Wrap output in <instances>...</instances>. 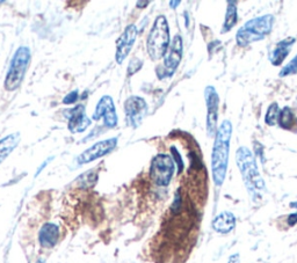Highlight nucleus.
Returning <instances> with one entry per match:
<instances>
[{
	"instance_id": "nucleus-28",
	"label": "nucleus",
	"mask_w": 297,
	"mask_h": 263,
	"mask_svg": "<svg viewBox=\"0 0 297 263\" xmlns=\"http://www.w3.org/2000/svg\"><path fill=\"white\" fill-rule=\"evenodd\" d=\"M150 4V2H137L136 5L138 9H143V7H146V5H148Z\"/></svg>"
},
{
	"instance_id": "nucleus-1",
	"label": "nucleus",
	"mask_w": 297,
	"mask_h": 263,
	"mask_svg": "<svg viewBox=\"0 0 297 263\" xmlns=\"http://www.w3.org/2000/svg\"><path fill=\"white\" fill-rule=\"evenodd\" d=\"M232 135V124L230 121H223L215 136V144L211 153L212 179L217 187L223 185L226 179L228 162H229L230 140Z\"/></svg>"
},
{
	"instance_id": "nucleus-4",
	"label": "nucleus",
	"mask_w": 297,
	"mask_h": 263,
	"mask_svg": "<svg viewBox=\"0 0 297 263\" xmlns=\"http://www.w3.org/2000/svg\"><path fill=\"white\" fill-rule=\"evenodd\" d=\"M236 160H237V165L246 186L251 190H260L264 188V181H262L260 173L258 170L256 159H254L252 152L245 146L239 147L236 153Z\"/></svg>"
},
{
	"instance_id": "nucleus-31",
	"label": "nucleus",
	"mask_w": 297,
	"mask_h": 263,
	"mask_svg": "<svg viewBox=\"0 0 297 263\" xmlns=\"http://www.w3.org/2000/svg\"><path fill=\"white\" fill-rule=\"evenodd\" d=\"M35 263H45L43 260H39V261H36Z\"/></svg>"
},
{
	"instance_id": "nucleus-7",
	"label": "nucleus",
	"mask_w": 297,
	"mask_h": 263,
	"mask_svg": "<svg viewBox=\"0 0 297 263\" xmlns=\"http://www.w3.org/2000/svg\"><path fill=\"white\" fill-rule=\"evenodd\" d=\"M204 98H205V105L208 108V115H207V133L208 136L214 137L217 128V119H218V105H219V98L217 94L215 87L207 86L204 90Z\"/></svg>"
},
{
	"instance_id": "nucleus-2",
	"label": "nucleus",
	"mask_w": 297,
	"mask_h": 263,
	"mask_svg": "<svg viewBox=\"0 0 297 263\" xmlns=\"http://www.w3.org/2000/svg\"><path fill=\"white\" fill-rule=\"evenodd\" d=\"M274 17L270 14L254 18L238 29L236 40L239 47H247L254 42L264 40L272 30Z\"/></svg>"
},
{
	"instance_id": "nucleus-12",
	"label": "nucleus",
	"mask_w": 297,
	"mask_h": 263,
	"mask_svg": "<svg viewBox=\"0 0 297 263\" xmlns=\"http://www.w3.org/2000/svg\"><path fill=\"white\" fill-rule=\"evenodd\" d=\"M182 58V39L180 35H176L173 37L172 43H171L169 50L166 55L164 56V71H165V77H170L173 74V72L177 70V67L180 64Z\"/></svg>"
},
{
	"instance_id": "nucleus-11",
	"label": "nucleus",
	"mask_w": 297,
	"mask_h": 263,
	"mask_svg": "<svg viewBox=\"0 0 297 263\" xmlns=\"http://www.w3.org/2000/svg\"><path fill=\"white\" fill-rule=\"evenodd\" d=\"M137 28L135 25H129L127 28L124 29V32L122 33V35L119 37V40L116 41V53H115V59L117 64H122L123 60L127 58L129 52L134 47L136 39H137Z\"/></svg>"
},
{
	"instance_id": "nucleus-14",
	"label": "nucleus",
	"mask_w": 297,
	"mask_h": 263,
	"mask_svg": "<svg viewBox=\"0 0 297 263\" xmlns=\"http://www.w3.org/2000/svg\"><path fill=\"white\" fill-rule=\"evenodd\" d=\"M295 37H287L283 41H280L276 44V48L270 52L269 55V62L273 64L274 66H279L284 62V59L287 58L290 49L295 43Z\"/></svg>"
},
{
	"instance_id": "nucleus-24",
	"label": "nucleus",
	"mask_w": 297,
	"mask_h": 263,
	"mask_svg": "<svg viewBox=\"0 0 297 263\" xmlns=\"http://www.w3.org/2000/svg\"><path fill=\"white\" fill-rule=\"evenodd\" d=\"M79 99V93H78V91H72L71 93H68L65 98H64V100H63V104H65V105H72V104H75L76 101H77Z\"/></svg>"
},
{
	"instance_id": "nucleus-15",
	"label": "nucleus",
	"mask_w": 297,
	"mask_h": 263,
	"mask_svg": "<svg viewBox=\"0 0 297 263\" xmlns=\"http://www.w3.org/2000/svg\"><path fill=\"white\" fill-rule=\"evenodd\" d=\"M59 239V228L57 225L52 223H47L42 226L39 240L42 247L44 248H51L54 247Z\"/></svg>"
},
{
	"instance_id": "nucleus-17",
	"label": "nucleus",
	"mask_w": 297,
	"mask_h": 263,
	"mask_svg": "<svg viewBox=\"0 0 297 263\" xmlns=\"http://www.w3.org/2000/svg\"><path fill=\"white\" fill-rule=\"evenodd\" d=\"M20 139L21 136L19 132L12 133V135H9L5 138L0 139V163L12 153V151L20 143Z\"/></svg>"
},
{
	"instance_id": "nucleus-20",
	"label": "nucleus",
	"mask_w": 297,
	"mask_h": 263,
	"mask_svg": "<svg viewBox=\"0 0 297 263\" xmlns=\"http://www.w3.org/2000/svg\"><path fill=\"white\" fill-rule=\"evenodd\" d=\"M280 112L281 110L279 108V105H277L276 102H273V104L268 107L267 113H266V117H265L266 124L269 125V127H274V125H276L277 122H279Z\"/></svg>"
},
{
	"instance_id": "nucleus-6",
	"label": "nucleus",
	"mask_w": 297,
	"mask_h": 263,
	"mask_svg": "<svg viewBox=\"0 0 297 263\" xmlns=\"http://www.w3.org/2000/svg\"><path fill=\"white\" fill-rule=\"evenodd\" d=\"M174 160L169 154H157L152 159L150 166V177L155 185L166 187L170 185L174 174Z\"/></svg>"
},
{
	"instance_id": "nucleus-30",
	"label": "nucleus",
	"mask_w": 297,
	"mask_h": 263,
	"mask_svg": "<svg viewBox=\"0 0 297 263\" xmlns=\"http://www.w3.org/2000/svg\"><path fill=\"white\" fill-rule=\"evenodd\" d=\"M179 4H180V2H171L170 5L171 7H173V9H176V7H178Z\"/></svg>"
},
{
	"instance_id": "nucleus-29",
	"label": "nucleus",
	"mask_w": 297,
	"mask_h": 263,
	"mask_svg": "<svg viewBox=\"0 0 297 263\" xmlns=\"http://www.w3.org/2000/svg\"><path fill=\"white\" fill-rule=\"evenodd\" d=\"M51 159H52V158H49V159L47 160V161H44V162H43V165H42V166L40 167V168H39V169H37V173H36V175H39V174L41 173V170H42V169H43V168H44V167L48 165V161H50V160H51Z\"/></svg>"
},
{
	"instance_id": "nucleus-19",
	"label": "nucleus",
	"mask_w": 297,
	"mask_h": 263,
	"mask_svg": "<svg viewBox=\"0 0 297 263\" xmlns=\"http://www.w3.org/2000/svg\"><path fill=\"white\" fill-rule=\"evenodd\" d=\"M295 116L290 108L288 107H284V108L280 112V116H279V122L277 124L280 125L282 129H287V130H290L292 128V125L295 123Z\"/></svg>"
},
{
	"instance_id": "nucleus-8",
	"label": "nucleus",
	"mask_w": 297,
	"mask_h": 263,
	"mask_svg": "<svg viewBox=\"0 0 297 263\" xmlns=\"http://www.w3.org/2000/svg\"><path fill=\"white\" fill-rule=\"evenodd\" d=\"M92 119L94 121H99L104 119L105 127L114 128L117 125V114L114 106L113 99L109 95H105L98 102L97 108H95Z\"/></svg>"
},
{
	"instance_id": "nucleus-3",
	"label": "nucleus",
	"mask_w": 297,
	"mask_h": 263,
	"mask_svg": "<svg viewBox=\"0 0 297 263\" xmlns=\"http://www.w3.org/2000/svg\"><path fill=\"white\" fill-rule=\"evenodd\" d=\"M170 48L169 22L164 15L156 18L154 27L147 36L146 49L152 60H158L166 55Z\"/></svg>"
},
{
	"instance_id": "nucleus-13",
	"label": "nucleus",
	"mask_w": 297,
	"mask_h": 263,
	"mask_svg": "<svg viewBox=\"0 0 297 263\" xmlns=\"http://www.w3.org/2000/svg\"><path fill=\"white\" fill-rule=\"evenodd\" d=\"M68 117V130L72 133H79L85 131L91 125V119L86 115L85 107L79 105L75 108L67 110Z\"/></svg>"
},
{
	"instance_id": "nucleus-26",
	"label": "nucleus",
	"mask_w": 297,
	"mask_h": 263,
	"mask_svg": "<svg viewBox=\"0 0 297 263\" xmlns=\"http://www.w3.org/2000/svg\"><path fill=\"white\" fill-rule=\"evenodd\" d=\"M297 223V213H294V215H290L288 218V224L292 226V225H295Z\"/></svg>"
},
{
	"instance_id": "nucleus-21",
	"label": "nucleus",
	"mask_w": 297,
	"mask_h": 263,
	"mask_svg": "<svg viewBox=\"0 0 297 263\" xmlns=\"http://www.w3.org/2000/svg\"><path fill=\"white\" fill-rule=\"evenodd\" d=\"M98 181V174L94 173L93 170L86 171L85 174H83L81 178L78 179V185L82 188H91L95 185V182Z\"/></svg>"
},
{
	"instance_id": "nucleus-16",
	"label": "nucleus",
	"mask_w": 297,
	"mask_h": 263,
	"mask_svg": "<svg viewBox=\"0 0 297 263\" xmlns=\"http://www.w3.org/2000/svg\"><path fill=\"white\" fill-rule=\"evenodd\" d=\"M236 225V218L235 216L232 215L231 212H222L215 218L214 223H212V227L216 232H219V233H229L235 228Z\"/></svg>"
},
{
	"instance_id": "nucleus-22",
	"label": "nucleus",
	"mask_w": 297,
	"mask_h": 263,
	"mask_svg": "<svg viewBox=\"0 0 297 263\" xmlns=\"http://www.w3.org/2000/svg\"><path fill=\"white\" fill-rule=\"evenodd\" d=\"M297 73V55L280 72V77H288Z\"/></svg>"
},
{
	"instance_id": "nucleus-10",
	"label": "nucleus",
	"mask_w": 297,
	"mask_h": 263,
	"mask_svg": "<svg viewBox=\"0 0 297 263\" xmlns=\"http://www.w3.org/2000/svg\"><path fill=\"white\" fill-rule=\"evenodd\" d=\"M124 112L129 123L137 128L147 114V105L140 97H130L124 102Z\"/></svg>"
},
{
	"instance_id": "nucleus-23",
	"label": "nucleus",
	"mask_w": 297,
	"mask_h": 263,
	"mask_svg": "<svg viewBox=\"0 0 297 263\" xmlns=\"http://www.w3.org/2000/svg\"><path fill=\"white\" fill-rule=\"evenodd\" d=\"M142 65H143L142 60H139L137 58H132L130 60V63H129V66H128V74L131 75L132 73H135V72H137L140 67H142Z\"/></svg>"
},
{
	"instance_id": "nucleus-27",
	"label": "nucleus",
	"mask_w": 297,
	"mask_h": 263,
	"mask_svg": "<svg viewBox=\"0 0 297 263\" xmlns=\"http://www.w3.org/2000/svg\"><path fill=\"white\" fill-rule=\"evenodd\" d=\"M229 263H239V255L238 254H235L232 255L229 260Z\"/></svg>"
},
{
	"instance_id": "nucleus-18",
	"label": "nucleus",
	"mask_w": 297,
	"mask_h": 263,
	"mask_svg": "<svg viewBox=\"0 0 297 263\" xmlns=\"http://www.w3.org/2000/svg\"><path fill=\"white\" fill-rule=\"evenodd\" d=\"M228 10L226 20H224V25L222 28V34H226L234 28L235 25L237 24L238 17H237V6H236V2H228Z\"/></svg>"
},
{
	"instance_id": "nucleus-25",
	"label": "nucleus",
	"mask_w": 297,
	"mask_h": 263,
	"mask_svg": "<svg viewBox=\"0 0 297 263\" xmlns=\"http://www.w3.org/2000/svg\"><path fill=\"white\" fill-rule=\"evenodd\" d=\"M171 151H172L173 153V157L176 158V161L178 162V166H179V173H181L182 170V167H184V163H182V160L180 158V155H179V152L176 147H172L171 148Z\"/></svg>"
},
{
	"instance_id": "nucleus-5",
	"label": "nucleus",
	"mask_w": 297,
	"mask_h": 263,
	"mask_svg": "<svg viewBox=\"0 0 297 263\" xmlns=\"http://www.w3.org/2000/svg\"><path fill=\"white\" fill-rule=\"evenodd\" d=\"M30 58L32 53L27 47H20L15 51L5 79V89L7 91L12 92L20 87L29 66Z\"/></svg>"
},
{
	"instance_id": "nucleus-9",
	"label": "nucleus",
	"mask_w": 297,
	"mask_h": 263,
	"mask_svg": "<svg viewBox=\"0 0 297 263\" xmlns=\"http://www.w3.org/2000/svg\"><path fill=\"white\" fill-rule=\"evenodd\" d=\"M116 145H117V138L105 139V140H101V142L95 143L79 155L77 159L78 162L81 163V165L92 162L94 161V160H97L99 158L104 157V155L106 154L110 153V152L116 147Z\"/></svg>"
}]
</instances>
